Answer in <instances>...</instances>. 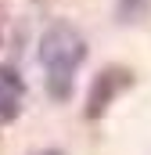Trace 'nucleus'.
<instances>
[{
    "instance_id": "obj_3",
    "label": "nucleus",
    "mask_w": 151,
    "mask_h": 155,
    "mask_svg": "<svg viewBox=\"0 0 151 155\" xmlns=\"http://www.w3.org/2000/svg\"><path fill=\"white\" fill-rule=\"evenodd\" d=\"M25 101V79L14 65H0V126L14 123Z\"/></svg>"
},
{
    "instance_id": "obj_2",
    "label": "nucleus",
    "mask_w": 151,
    "mask_h": 155,
    "mask_svg": "<svg viewBox=\"0 0 151 155\" xmlns=\"http://www.w3.org/2000/svg\"><path fill=\"white\" fill-rule=\"evenodd\" d=\"M130 83H133V72H130V69H119V65L97 72L90 94H86V112H83V116H86V119H101L108 108H112V101L130 87Z\"/></svg>"
},
{
    "instance_id": "obj_5",
    "label": "nucleus",
    "mask_w": 151,
    "mask_h": 155,
    "mask_svg": "<svg viewBox=\"0 0 151 155\" xmlns=\"http://www.w3.org/2000/svg\"><path fill=\"white\" fill-rule=\"evenodd\" d=\"M33 155H61L58 148H47V152H33Z\"/></svg>"
},
{
    "instance_id": "obj_4",
    "label": "nucleus",
    "mask_w": 151,
    "mask_h": 155,
    "mask_svg": "<svg viewBox=\"0 0 151 155\" xmlns=\"http://www.w3.org/2000/svg\"><path fill=\"white\" fill-rule=\"evenodd\" d=\"M151 11V0H115V18L122 22V25H137V22H144Z\"/></svg>"
},
{
    "instance_id": "obj_1",
    "label": "nucleus",
    "mask_w": 151,
    "mask_h": 155,
    "mask_svg": "<svg viewBox=\"0 0 151 155\" xmlns=\"http://www.w3.org/2000/svg\"><path fill=\"white\" fill-rule=\"evenodd\" d=\"M86 61V40L69 22H50L40 36V65H43V87L50 101H69L76 90V76Z\"/></svg>"
}]
</instances>
